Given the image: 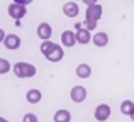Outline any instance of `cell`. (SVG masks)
Wrapping results in <instances>:
<instances>
[{
  "label": "cell",
  "mask_w": 134,
  "mask_h": 122,
  "mask_svg": "<svg viewBox=\"0 0 134 122\" xmlns=\"http://www.w3.org/2000/svg\"><path fill=\"white\" fill-rule=\"evenodd\" d=\"M12 71H14V75H15L17 78H32V76H36L37 69H36V66L31 65V63L19 61V63H15V65L12 66Z\"/></svg>",
  "instance_id": "6da1fadb"
},
{
  "label": "cell",
  "mask_w": 134,
  "mask_h": 122,
  "mask_svg": "<svg viewBox=\"0 0 134 122\" xmlns=\"http://www.w3.org/2000/svg\"><path fill=\"white\" fill-rule=\"evenodd\" d=\"M87 2V20H93V22H98V19L102 17V14H104V10H102V5L97 2H93V0H85Z\"/></svg>",
  "instance_id": "7a4b0ae2"
},
{
  "label": "cell",
  "mask_w": 134,
  "mask_h": 122,
  "mask_svg": "<svg viewBox=\"0 0 134 122\" xmlns=\"http://www.w3.org/2000/svg\"><path fill=\"white\" fill-rule=\"evenodd\" d=\"M70 98H71L75 103L85 102V98H87V88L83 85H75L71 90H70Z\"/></svg>",
  "instance_id": "3957f363"
},
{
  "label": "cell",
  "mask_w": 134,
  "mask_h": 122,
  "mask_svg": "<svg viewBox=\"0 0 134 122\" xmlns=\"http://www.w3.org/2000/svg\"><path fill=\"white\" fill-rule=\"evenodd\" d=\"M110 114H112V110H110V107H109L107 103H100V105H97V109L93 110V117L98 122H105L109 117H110Z\"/></svg>",
  "instance_id": "277c9868"
},
{
  "label": "cell",
  "mask_w": 134,
  "mask_h": 122,
  "mask_svg": "<svg viewBox=\"0 0 134 122\" xmlns=\"http://www.w3.org/2000/svg\"><path fill=\"white\" fill-rule=\"evenodd\" d=\"M7 12H9V15L17 22V20H20L24 15H26V7H22V5H19V3L12 2L9 5V9H7Z\"/></svg>",
  "instance_id": "5b68a950"
},
{
  "label": "cell",
  "mask_w": 134,
  "mask_h": 122,
  "mask_svg": "<svg viewBox=\"0 0 134 122\" xmlns=\"http://www.w3.org/2000/svg\"><path fill=\"white\" fill-rule=\"evenodd\" d=\"M20 44H22V41H20V37L17 36V34H7L5 39H3V46H5L9 51H15V49H19Z\"/></svg>",
  "instance_id": "8992f818"
},
{
  "label": "cell",
  "mask_w": 134,
  "mask_h": 122,
  "mask_svg": "<svg viewBox=\"0 0 134 122\" xmlns=\"http://www.w3.org/2000/svg\"><path fill=\"white\" fill-rule=\"evenodd\" d=\"M63 56H65V51H63V46L61 44H54V48H53L51 51H49L48 56H44L48 61L51 63H59L63 60Z\"/></svg>",
  "instance_id": "52a82bcc"
},
{
  "label": "cell",
  "mask_w": 134,
  "mask_h": 122,
  "mask_svg": "<svg viewBox=\"0 0 134 122\" xmlns=\"http://www.w3.org/2000/svg\"><path fill=\"white\" fill-rule=\"evenodd\" d=\"M53 36V27L49 26L48 22H41L39 26H37V37H39L41 41H49Z\"/></svg>",
  "instance_id": "ba28073f"
},
{
  "label": "cell",
  "mask_w": 134,
  "mask_h": 122,
  "mask_svg": "<svg viewBox=\"0 0 134 122\" xmlns=\"http://www.w3.org/2000/svg\"><path fill=\"white\" fill-rule=\"evenodd\" d=\"M76 44V32L73 31H63L61 32V46L73 48Z\"/></svg>",
  "instance_id": "9c48e42d"
},
{
  "label": "cell",
  "mask_w": 134,
  "mask_h": 122,
  "mask_svg": "<svg viewBox=\"0 0 134 122\" xmlns=\"http://www.w3.org/2000/svg\"><path fill=\"white\" fill-rule=\"evenodd\" d=\"M63 14H65L66 17H76L80 14V7L76 2H66L65 5H63Z\"/></svg>",
  "instance_id": "30bf717a"
},
{
  "label": "cell",
  "mask_w": 134,
  "mask_h": 122,
  "mask_svg": "<svg viewBox=\"0 0 134 122\" xmlns=\"http://www.w3.org/2000/svg\"><path fill=\"white\" fill-rule=\"evenodd\" d=\"M92 43H93L97 48H105V46L109 44V36H107V32H97L93 37H92Z\"/></svg>",
  "instance_id": "8fae6325"
},
{
  "label": "cell",
  "mask_w": 134,
  "mask_h": 122,
  "mask_svg": "<svg viewBox=\"0 0 134 122\" xmlns=\"http://www.w3.org/2000/svg\"><path fill=\"white\" fill-rule=\"evenodd\" d=\"M41 98H43V93H41V90H37V88H31L29 92L26 93V100L29 103H39Z\"/></svg>",
  "instance_id": "7c38bea8"
},
{
  "label": "cell",
  "mask_w": 134,
  "mask_h": 122,
  "mask_svg": "<svg viewBox=\"0 0 134 122\" xmlns=\"http://www.w3.org/2000/svg\"><path fill=\"white\" fill-rule=\"evenodd\" d=\"M53 119H54V122H71V112L66 109H59L56 110Z\"/></svg>",
  "instance_id": "4fadbf2b"
},
{
  "label": "cell",
  "mask_w": 134,
  "mask_h": 122,
  "mask_svg": "<svg viewBox=\"0 0 134 122\" xmlns=\"http://www.w3.org/2000/svg\"><path fill=\"white\" fill-rule=\"evenodd\" d=\"M90 41H92V36H90V32L87 29L76 31V43L78 44H88Z\"/></svg>",
  "instance_id": "5bb4252c"
},
{
  "label": "cell",
  "mask_w": 134,
  "mask_h": 122,
  "mask_svg": "<svg viewBox=\"0 0 134 122\" xmlns=\"http://www.w3.org/2000/svg\"><path fill=\"white\" fill-rule=\"evenodd\" d=\"M90 75H92V68L87 63L78 65V68H76V76H78V78H88Z\"/></svg>",
  "instance_id": "9a60e30c"
},
{
  "label": "cell",
  "mask_w": 134,
  "mask_h": 122,
  "mask_svg": "<svg viewBox=\"0 0 134 122\" xmlns=\"http://www.w3.org/2000/svg\"><path fill=\"white\" fill-rule=\"evenodd\" d=\"M121 112L124 115H129V117L132 115V112H134V102L132 100H124L121 103Z\"/></svg>",
  "instance_id": "2e32d148"
},
{
  "label": "cell",
  "mask_w": 134,
  "mask_h": 122,
  "mask_svg": "<svg viewBox=\"0 0 134 122\" xmlns=\"http://www.w3.org/2000/svg\"><path fill=\"white\" fill-rule=\"evenodd\" d=\"M54 44H56V43H53V41H44V43H41V46H39L41 53H43L44 56H48L49 51H51L53 48H54Z\"/></svg>",
  "instance_id": "e0dca14e"
},
{
  "label": "cell",
  "mask_w": 134,
  "mask_h": 122,
  "mask_svg": "<svg viewBox=\"0 0 134 122\" xmlns=\"http://www.w3.org/2000/svg\"><path fill=\"white\" fill-rule=\"evenodd\" d=\"M10 69H12V65H10L9 60H5V58H0V75H5V73H9Z\"/></svg>",
  "instance_id": "ac0fdd59"
},
{
  "label": "cell",
  "mask_w": 134,
  "mask_h": 122,
  "mask_svg": "<svg viewBox=\"0 0 134 122\" xmlns=\"http://www.w3.org/2000/svg\"><path fill=\"white\" fill-rule=\"evenodd\" d=\"M82 24H83V29H87L88 32L97 27V22H93V20H87V19H85V22H82Z\"/></svg>",
  "instance_id": "d6986e66"
},
{
  "label": "cell",
  "mask_w": 134,
  "mask_h": 122,
  "mask_svg": "<svg viewBox=\"0 0 134 122\" xmlns=\"http://www.w3.org/2000/svg\"><path fill=\"white\" fill-rule=\"evenodd\" d=\"M22 122H37V115L36 114H26L22 117Z\"/></svg>",
  "instance_id": "ffe728a7"
},
{
  "label": "cell",
  "mask_w": 134,
  "mask_h": 122,
  "mask_svg": "<svg viewBox=\"0 0 134 122\" xmlns=\"http://www.w3.org/2000/svg\"><path fill=\"white\" fill-rule=\"evenodd\" d=\"M5 36H7V34L3 32V29L0 27V43H3V39H5Z\"/></svg>",
  "instance_id": "44dd1931"
},
{
  "label": "cell",
  "mask_w": 134,
  "mask_h": 122,
  "mask_svg": "<svg viewBox=\"0 0 134 122\" xmlns=\"http://www.w3.org/2000/svg\"><path fill=\"white\" fill-rule=\"evenodd\" d=\"M73 27H75V31H80V29H83V24H82V22H76Z\"/></svg>",
  "instance_id": "7402d4cb"
},
{
  "label": "cell",
  "mask_w": 134,
  "mask_h": 122,
  "mask_svg": "<svg viewBox=\"0 0 134 122\" xmlns=\"http://www.w3.org/2000/svg\"><path fill=\"white\" fill-rule=\"evenodd\" d=\"M0 122H9L7 119H3V117H0Z\"/></svg>",
  "instance_id": "603a6c76"
},
{
  "label": "cell",
  "mask_w": 134,
  "mask_h": 122,
  "mask_svg": "<svg viewBox=\"0 0 134 122\" xmlns=\"http://www.w3.org/2000/svg\"><path fill=\"white\" fill-rule=\"evenodd\" d=\"M131 119H132V122H134V112H132V115H131Z\"/></svg>",
  "instance_id": "cb8c5ba5"
}]
</instances>
